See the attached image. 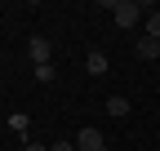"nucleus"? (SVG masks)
<instances>
[{"label":"nucleus","instance_id":"obj_1","mask_svg":"<svg viewBox=\"0 0 160 151\" xmlns=\"http://www.w3.org/2000/svg\"><path fill=\"white\" fill-rule=\"evenodd\" d=\"M107 9L116 13V27H125V31H129V27L138 22V18H142V13H147L142 5H133V0H107Z\"/></svg>","mask_w":160,"mask_h":151},{"label":"nucleus","instance_id":"obj_2","mask_svg":"<svg viewBox=\"0 0 160 151\" xmlns=\"http://www.w3.org/2000/svg\"><path fill=\"white\" fill-rule=\"evenodd\" d=\"M76 151H107V138L89 124V129H80V134H76Z\"/></svg>","mask_w":160,"mask_h":151},{"label":"nucleus","instance_id":"obj_3","mask_svg":"<svg viewBox=\"0 0 160 151\" xmlns=\"http://www.w3.org/2000/svg\"><path fill=\"white\" fill-rule=\"evenodd\" d=\"M27 53H31V62H36V67H45V62H49V53H53V45L45 40V36H31V40H27Z\"/></svg>","mask_w":160,"mask_h":151},{"label":"nucleus","instance_id":"obj_4","mask_svg":"<svg viewBox=\"0 0 160 151\" xmlns=\"http://www.w3.org/2000/svg\"><path fill=\"white\" fill-rule=\"evenodd\" d=\"M133 53L142 62H151V58H160V40H151V36H138V45H133Z\"/></svg>","mask_w":160,"mask_h":151},{"label":"nucleus","instance_id":"obj_5","mask_svg":"<svg viewBox=\"0 0 160 151\" xmlns=\"http://www.w3.org/2000/svg\"><path fill=\"white\" fill-rule=\"evenodd\" d=\"M85 67H89V76H107V71H111V58H107L102 49H93L89 58H85Z\"/></svg>","mask_w":160,"mask_h":151},{"label":"nucleus","instance_id":"obj_6","mask_svg":"<svg viewBox=\"0 0 160 151\" xmlns=\"http://www.w3.org/2000/svg\"><path fill=\"white\" fill-rule=\"evenodd\" d=\"M107 116H129V98H120V93H116V98H107Z\"/></svg>","mask_w":160,"mask_h":151},{"label":"nucleus","instance_id":"obj_7","mask_svg":"<svg viewBox=\"0 0 160 151\" xmlns=\"http://www.w3.org/2000/svg\"><path fill=\"white\" fill-rule=\"evenodd\" d=\"M27 124H31L27 111H13V116H9V129H13V134H27Z\"/></svg>","mask_w":160,"mask_h":151},{"label":"nucleus","instance_id":"obj_8","mask_svg":"<svg viewBox=\"0 0 160 151\" xmlns=\"http://www.w3.org/2000/svg\"><path fill=\"white\" fill-rule=\"evenodd\" d=\"M53 76H58V71H53V62H45V67H36V80H40V85H49Z\"/></svg>","mask_w":160,"mask_h":151},{"label":"nucleus","instance_id":"obj_9","mask_svg":"<svg viewBox=\"0 0 160 151\" xmlns=\"http://www.w3.org/2000/svg\"><path fill=\"white\" fill-rule=\"evenodd\" d=\"M147 36H151V40H160V13H147Z\"/></svg>","mask_w":160,"mask_h":151},{"label":"nucleus","instance_id":"obj_10","mask_svg":"<svg viewBox=\"0 0 160 151\" xmlns=\"http://www.w3.org/2000/svg\"><path fill=\"white\" fill-rule=\"evenodd\" d=\"M49 151H76V142H53Z\"/></svg>","mask_w":160,"mask_h":151},{"label":"nucleus","instance_id":"obj_11","mask_svg":"<svg viewBox=\"0 0 160 151\" xmlns=\"http://www.w3.org/2000/svg\"><path fill=\"white\" fill-rule=\"evenodd\" d=\"M22 151H49V147H40V142H27V147H22Z\"/></svg>","mask_w":160,"mask_h":151}]
</instances>
